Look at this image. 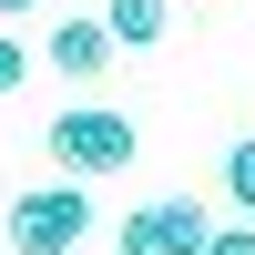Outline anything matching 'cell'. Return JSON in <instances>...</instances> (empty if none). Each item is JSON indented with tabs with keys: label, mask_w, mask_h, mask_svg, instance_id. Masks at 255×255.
<instances>
[{
	"label": "cell",
	"mask_w": 255,
	"mask_h": 255,
	"mask_svg": "<svg viewBox=\"0 0 255 255\" xmlns=\"http://www.w3.org/2000/svg\"><path fill=\"white\" fill-rule=\"evenodd\" d=\"M82 235H92V184H82V174L31 184V194L10 204V225H0V245H10V255H72Z\"/></svg>",
	"instance_id": "6da1fadb"
},
{
	"label": "cell",
	"mask_w": 255,
	"mask_h": 255,
	"mask_svg": "<svg viewBox=\"0 0 255 255\" xmlns=\"http://www.w3.org/2000/svg\"><path fill=\"white\" fill-rule=\"evenodd\" d=\"M133 153H143V133L113 113V102H72V113H51V163H61V174L102 184V174H123Z\"/></svg>",
	"instance_id": "7a4b0ae2"
},
{
	"label": "cell",
	"mask_w": 255,
	"mask_h": 255,
	"mask_svg": "<svg viewBox=\"0 0 255 255\" xmlns=\"http://www.w3.org/2000/svg\"><path fill=\"white\" fill-rule=\"evenodd\" d=\"M204 235H215V215L194 194H163V204L123 215V255H204Z\"/></svg>",
	"instance_id": "3957f363"
},
{
	"label": "cell",
	"mask_w": 255,
	"mask_h": 255,
	"mask_svg": "<svg viewBox=\"0 0 255 255\" xmlns=\"http://www.w3.org/2000/svg\"><path fill=\"white\" fill-rule=\"evenodd\" d=\"M113 51H123V41H113V20H102V10H72V20L41 31V61H51L61 82H102V72H113Z\"/></svg>",
	"instance_id": "277c9868"
},
{
	"label": "cell",
	"mask_w": 255,
	"mask_h": 255,
	"mask_svg": "<svg viewBox=\"0 0 255 255\" xmlns=\"http://www.w3.org/2000/svg\"><path fill=\"white\" fill-rule=\"evenodd\" d=\"M102 20H113L123 51H153V41L174 31V0H102Z\"/></svg>",
	"instance_id": "5b68a950"
},
{
	"label": "cell",
	"mask_w": 255,
	"mask_h": 255,
	"mask_svg": "<svg viewBox=\"0 0 255 255\" xmlns=\"http://www.w3.org/2000/svg\"><path fill=\"white\" fill-rule=\"evenodd\" d=\"M225 204H235V215H255V133L225 143Z\"/></svg>",
	"instance_id": "8992f818"
},
{
	"label": "cell",
	"mask_w": 255,
	"mask_h": 255,
	"mask_svg": "<svg viewBox=\"0 0 255 255\" xmlns=\"http://www.w3.org/2000/svg\"><path fill=\"white\" fill-rule=\"evenodd\" d=\"M204 255H255V215H235V225H215V235H204Z\"/></svg>",
	"instance_id": "52a82bcc"
},
{
	"label": "cell",
	"mask_w": 255,
	"mask_h": 255,
	"mask_svg": "<svg viewBox=\"0 0 255 255\" xmlns=\"http://www.w3.org/2000/svg\"><path fill=\"white\" fill-rule=\"evenodd\" d=\"M20 82H31V41H0V102H10Z\"/></svg>",
	"instance_id": "ba28073f"
},
{
	"label": "cell",
	"mask_w": 255,
	"mask_h": 255,
	"mask_svg": "<svg viewBox=\"0 0 255 255\" xmlns=\"http://www.w3.org/2000/svg\"><path fill=\"white\" fill-rule=\"evenodd\" d=\"M20 10H31V0H0V20H20Z\"/></svg>",
	"instance_id": "9c48e42d"
}]
</instances>
